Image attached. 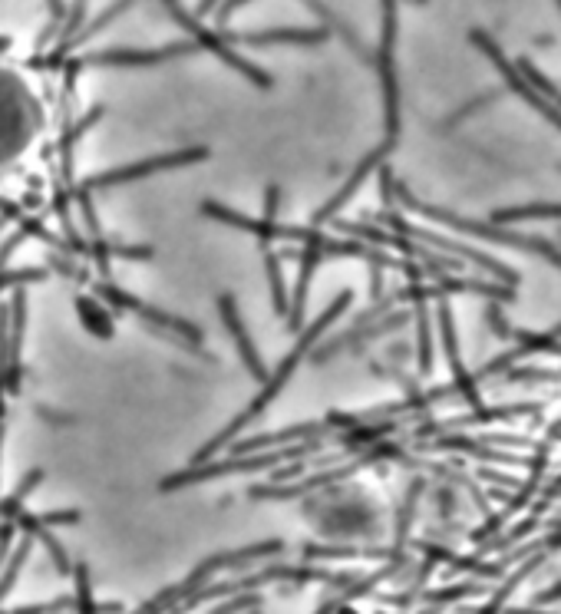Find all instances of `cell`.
<instances>
[{
    "label": "cell",
    "instance_id": "21",
    "mask_svg": "<svg viewBox=\"0 0 561 614\" xmlns=\"http://www.w3.org/2000/svg\"><path fill=\"white\" fill-rule=\"evenodd\" d=\"M50 278V268H20V271H0V291L20 288V284H40Z\"/></svg>",
    "mask_w": 561,
    "mask_h": 614
},
{
    "label": "cell",
    "instance_id": "18",
    "mask_svg": "<svg viewBox=\"0 0 561 614\" xmlns=\"http://www.w3.org/2000/svg\"><path fill=\"white\" fill-rule=\"evenodd\" d=\"M40 482H43V469H30V473L17 482V489L0 502V522H14L17 515L24 512V502L33 496V489H37Z\"/></svg>",
    "mask_w": 561,
    "mask_h": 614
},
{
    "label": "cell",
    "instance_id": "20",
    "mask_svg": "<svg viewBox=\"0 0 561 614\" xmlns=\"http://www.w3.org/2000/svg\"><path fill=\"white\" fill-rule=\"evenodd\" d=\"M73 575H76V595H73L76 614H96V601L90 595V568L80 562V565H73Z\"/></svg>",
    "mask_w": 561,
    "mask_h": 614
},
{
    "label": "cell",
    "instance_id": "11",
    "mask_svg": "<svg viewBox=\"0 0 561 614\" xmlns=\"http://www.w3.org/2000/svg\"><path fill=\"white\" fill-rule=\"evenodd\" d=\"M439 331H443V344H446V357H449V367L456 374V393L469 400V407L479 410V393H476V377L462 367L459 360V350H456V327H453V314H449V304H439Z\"/></svg>",
    "mask_w": 561,
    "mask_h": 614
},
{
    "label": "cell",
    "instance_id": "3",
    "mask_svg": "<svg viewBox=\"0 0 561 614\" xmlns=\"http://www.w3.org/2000/svg\"><path fill=\"white\" fill-rule=\"evenodd\" d=\"M93 294H96L99 301H106L109 307H116V311L139 314L142 321L152 327V331H162V341H169L172 347H179V350H185V354H195V357H202V360H212L202 347H198V344H202V327H198V324H189V321H182V317L162 311V307L146 304L142 298H136V294H129V291L119 288L113 278L96 281L93 284Z\"/></svg>",
    "mask_w": 561,
    "mask_h": 614
},
{
    "label": "cell",
    "instance_id": "2",
    "mask_svg": "<svg viewBox=\"0 0 561 614\" xmlns=\"http://www.w3.org/2000/svg\"><path fill=\"white\" fill-rule=\"evenodd\" d=\"M393 199L400 202L403 208H410L416 215H426L433 218V222H443L449 228H456L462 235H476V238H486L492 245H509V248H522L528 255L548 261V265H555L561 271V251L555 245H548L545 238H535V235H519V232H509V228H499V225H486V222H472V218H462V215H453V212H443V208H433V205H423L420 199H413L410 189H406L403 182L393 185Z\"/></svg>",
    "mask_w": 561,
    "mask_h": 614
},
{
    "label": "cell",
    "instance_id": "19",
    "mask_svg": "<svg viewBox=\"0 0 561 614\" xmlns=\"http://www.w3.org/2000/svg\"><path fill=\"white\" fill-rule=\"evenodd\" d=\"M30 548H33V535H30V532H24V539L17 542V552L10 555V562H7V568H4V575H0V601H4V598L10 595V588L17 585L20 568H24L27 555H30Z\"/></svg>",
    "mask_w": 561,
    "mask_h": 614
},
{
    "label": "cell",
    "instance_id": "25",
    "mask_svg": "<svg viewBox=\"0 0 561 614\" xmlns=\"http://www.w3.org/2000/svg\"><path fill=\"white\" fill-rule=\"evenodd\" d=\"M278 208H281V189H278V185H268V189H264L261 218H268V222H278Z\"/></svg>",
    "mask_w": 561,
    "mask_h": 614
},
{
    "label": "cell",
    "instance_id": "14",
    "mask_svg": "<svg viewBox=\"0 0 561 614\" xmlns=\"http://www.w3.org/2000/svg\"><path fill=\"white\" fill-rule=\"evenodd\" d=\"M76 317H80V324L93 337H99V341H113L116 324H113V317H109V307H103L96 298H90V294H80V298H76Z\"/></svg>",
    "mask_w": 561,
    "mask_h": 614
},
{
    "label": "cell",
    "instance_id": "4",
    "mask_svg": "<svg viewBox=\"0 0 561 614\" xmlns=\"http://www.w3.org/2000/svg\"><path fill=\"white\" fill-rule=\"evenodd\" d=\"M324 440H304L301 446H291V449H274V453H245L231 463H195L182 473H175L169 479L159 482L162 492H175L182 486H195V482H208V479H222V476H235V473H255V469H271L278 463H288V459H307L311 453H321Z\"/></svg>",
    "mask_w": 561,
    "mask_h": 614
},
{
    "label": "cell",
    "instance_id": "24",
    "mask_svg": "<svg viewBox=\"0 0 561 614\" xmlns=\"http://www.w3.org/2000/svg\"><path fill=\"white\" fill-rule=\"evenodd\" d=\"M24 241H27V232H24V225H20L17 232L10 235V238L4 241V245H0V271H7V261L14 258V251H17L20 245H24Z\"/></svg>",
    "mask_w": 561,
    "mask_h": 614
},
{
    "label": "cell",
    "instance_id": "1",
    "mask_svg": "<svg viewBox=\"0 0 561 614\" xmlns=\"http://www.w3.org/2000/svg\"><path fill=\"white\" fill-rule=\"evenodd\" d=\"M350 304H354V294H350V291H340L337 298L327 304V311H324L321 317H314V321H311V327H301V331H297V341H294V347L288 350V354H284L281 367L274 370V374H271L268 380H264V390L258 393L255 400L248 403V410H245V413H238L235 420H231V423L225 426V430L215 436V440H208V443H205L202 449H198V453L192 456V466H195V463H208V459H212V456L218 453V449H222V446H228V443L235 440V436H238L241 430H245V426H248L251 420H258V416H261L264 410H268L274 400H278V393L284 390V383H288V380H291V374H294V370L301 367V360H304L307 354H311V350H314V344L321 341L327 327L334 324L337 317L344 314Z\"/></svg>",
    "mask_w": 561,
    "mask_h": 614
},
{
    "label": "cell",
    "instance_id": "10",
    "mask_svg": "<svg viewBox=\"0 0 561 614\" xmlns=\"http://www.w3.org/2000/svg\"><path fill=\"white\" fill-rule=\"evenodd\" d=\"M218 311H222V321H225V327L231 331V341H235V347H238L241 364L248 367V374H251V377L264 383V380H268V370H264V364H261V354H258L255 341H251V334H248L245 321H241L238 301L231 298V294H218Z\"/></svg>",
    "mask_w": 561,
    "mask_h": 614
},
{
    "label": "cell",
    "instance_id": "13",
    "mask_svg": "<svg viewBox=\"0 0 561 614\" xmlns=\"http://www.w3.org/2000/svg\"><path fill=\"white\" fill-rule=\"evenodd\" d=\"M222 40L231 43H255V47H268V43H301V47H314V43L327 40V30H251V34H225Z\"/></svg>",
    "mask_w": 561,
    "mask_h": 614
},
{
    "label": "cell",
    "instance_id": "15",
    "mask_svg": "<svg viewBox=\"0 0 561 614\" xmlns=\"http://www.w3.org/2000/svg\"><path fill=\"white\" fill-rule=\"evenodd\" d=\"M99 116H103V106H93L90 113H86L80 123H76L70 133L63 136V142H60V172H63V182H66V185L73 182V149H76V142H80L86 133H90Z\"/></svg>",
    "mask_w": 561,
    "mask_h": 614
},
{
    "label": "cell",
    "instance_id": "28",
    "mask_svg": "<svg viewBox=\"0 0 561 614\" xmlns=\"http://www.w3.org/2000/svg\"><path fill=\"white\" fill-rule=\"evenodd\" d=\"M20 212H24V202H10V205H0V228H4L7 222H14V218H20Z\"/></svg>",
    "mask_w": 561,
    "mask_h": 614
},
{
    "label": "cell",
    "instance_id": "30",
    "mask_svg": "<svg viewBox=\"0 0 561 614\" xmlns=\"http://www.w3.org/2000/svg\"><path fill=\"white\" fill-rule=\"evenodd\" d=\"M558 598H561V581L548 588V591H542V595L535 598V605H552V601H558Z\"/></svg>",
    "mask_w": 561,
    "mask_h": 614
},
{
    "label": "cell",
    "instance_id": "9",
    "mask_svg": "<svg viewBox=\"0 0 561 614\" xmlns=\"http://www.w3.org/2000/svg\"><path fill=\"white\" fill-rule=\"evenodd\" d=\"M396 146V142H390V139H383L380 142V146L377 149H373L370 152V156L367 159H363L360 162V166L354 169V172H350V179L344 182V185H340V189L334 192V195H330V202L327 205H321V208H317V212H314V218H311V222L314 225H327V222H334V218H337V212H340V208H344L350 199H354V195H357V189H360V185L363 182H367L370 179V175L373 172H377L380 169V162L383 159H387V152Z\"/></svg>",
    "mask_w": 561,
    "mask_h": 614
},
{
    "label": "cell",
    "instance_id": "23",
    "mask_svg": "<svg viewBox=\"0 0 561 614\" xmlns=\"http://www.w3.org/2000/svg\"><path fill=\"white\" fill-rule=\"evenodd\" d=\"M50 271H57L63 278H73V281H90V271L73 265V261H66V258H57V255L50 258Z\"/></svg>",
    "mask_w": 561,
    "mask_h": 614
},
{
    "label": "cell",
    "instance_id": "12",
    "mask_svg": "<svg viewBox=\"0 0 561 614\" xmlns=\"http://www.w3.org/2000/svg\"><path fill=\"white\" fill-rule=\"evenodd\" d=\"M86 258L96 261V268H99L103 278H113V274H109V261H113V258L152 261V258H156V248H152V245H123V241H109L103 235H96L90 241V248H86Z\"/></svg>",
    "mask_w": 561,
    "mask_h": 614
},
{
    "label": "cell",
    "instance_id": "26",
    "mask_svg": "<svg viewBox=\"0 0 561 614\" xmlns=\"http://www.w3.org/2000/svg\"><path fill=\"white\" fill-rule=\"evenodd\" d=\"M509 380H538V383H558L561 374H552V370H512Z\"/></svg>",
    "mask_w": 561,
    "mask_h": 614
},
{
    "label": "cell",
    "instance_id": "29",
    "mask_svg": "<svg viewBox=\"0 0 561 614\" xmlns=\"http://www.w3.org/2000/svg\"><path fill=\"white\" fill-rule=\"evenodd\" d=\"M37 410L47 423H76V416H60L57 410H50V407H37Z\"/></svg>",
    "mask_w": 561,
    "mask_h": 614
},
{
    "label": "cell",
    "instance_id": "22",
    "mask_svg": "<svg viewBox=\"0 0 561 614\" xmlns=\"http://www.w3.org/2000/svg\"><path fill=\"white\" fill-rule=\"evenodd\" d=\"M482 585L476 581H462V585H453V588H439V591H426V601H433V605H446V601H456V598H469V595H482Z\"/></svg>",
    "mask_w": 561,
    "mask_h": 614
},
{
    "label": "cell",
    "instance_id": "17",
    "mask_svg": "<svg viewBox=\"0 0 561 614\" xmlns=\"http://www.w3.org/2000/svg\"><path fill=\"white\" fill-rule=\"evenodd\" d=\"M261 251H264V271H268V284H271V301H274V311L281 317L288 314V291H284V274H281V255L271 248V241H261Z\"/></svg>",
    "mask_w": 561,
    "mask_h": 614
},
{
    "label": "cell",
    "instance_id": "6",
    "mask_svg": "<svg viewBox=\"0 0 561 614\" xmlns=\"http://www.w3.org/2000/svg\"><path fill=\"white\" fill-rule=\"evenodd\" d=\"M195 43H172V47L162 50H103V53H90V57L73 60L70 76H66V86H73V76L86 70V67H156V63H169L179 60L185 53H195Z\"/></svg>",
    "mask_w": 561,
    "mask_h": 614
},
{
    "label": "cell",
    "instance_id": "27",
    "mask_svg": "<svg viewBox=\"0 0 561 614\" xmlns=\"http://www.w3.org/2000/svg\"><path fill=\"white\" fill-rule=\"evenodd\" d=\"M486 321H489V327L495 331V337H512V327H509V321H505V317H502L499 307H489V311H486Z\"/></svg>",
    "mask_w": 561,
    "mask_h": 614
},
{
    "label": "cell",
    "instance_id": "5",
    "mask_svg": "<svg viewBox=\"0 0 561 614\" xmlns=\"http://www.w3.org/2000/svg\"><path fill=\"white\" fill-rule=\"evenodd\" d=\"M208 156H212V149H205V146L165 152V156L129 162V166H119V169H109V172H96V175H90V179L80 182V189H86V192L116 189V185H129V182L149 179V175H162V172H175V169H182V166H195V162H205Z\"/></svg>",
    "mask_w": 561,
    "mask_h": 614
},
{
    "label": "cell",
    "instance_id": "7",
    "mask_svg": "<svg viewBox=\"0 0 561 614\" xmlns=\"http://www.w3.org/2000/svg\"><path fill=\"white\" fill-rule=\"evenodd\" d=\"M162 4L169 7L172 14H175V20H179V24H182V27L189 30V34L195 37V43H198V47H205V50L218 53V57H222V60L228 63V67H235V70H238L241 76H248V80L255 83L258 90H271V76H268V73H264V70H258L255 63H248V60L235 57V53L228 50V43H225L222 37H218V34H212V30H205L202 24H195V20H192L189 14H185V10L179 7V0H162Z\"/></svg>",
    "mask_w": 561,
    "mask_h": 614
},
{
    "label": "cell",
    "instance_id": "32",
    "mask_svg": "<svg viewBox=\"0 0 561 614\" xmlns=\"http://www.w3.org/2000/svg\"><path fill=\"white\" fill-rule=\"evenodd\" d=\"M548 334H552L555 341H561V324H555V327H552V331H548Z\"/></svg>",
    "mask_w": 561,
    "mask_h": 614
},
{
    "label": "cell",
    "instance_id": "16",
    "mask_svg": "<svg viewBox=\"0 0 561 614\" xmlns=\"http://www.w3.org/2000/svg\"><path fill=\"white\" fill-rule=\"evenodd\" d=\"M538 218H548V222H558L561 218V202H535V205H519V208H499L492 212L489 222L492 225H509V222H538Z\"/></svg>",
    "mask_w": 561,
    "mask_h": 614
},
{
    "label": "cell",
    "instance_id": "31",
    "mask_svg": "<svg viewBox=\"0 0 561 614\" xmlns=\"http://www.w3.org/2000/svg\"><path fill=\"white\" fill-rule=\"evenodd\" d=\"M499 614H542V611H519V608H505V611H499Z\"/></svg>",
    "mask_w": 561,
    "mask_h": 614
},
{
    "label": "cell",
    "instance_id": "8",
    "mask_svg": "<svg viewBox=\"0 0 561 614\" xmlns=\"http://www.w3.org/2000/svg\"><path fill=\"white\" fill-rule=\"evenodd\" d=\"M387 222H390L400 235H406V238L423 241V245L439 248V251H456V255L469 258V261H476V265H482L486 271H492L495 278H502V281H505V288H515V284H519V274H515L512 268H505L502 261H495V258H489V255H482V251H476V248H466V245H459V241H449V238H439V235H433V232H423V228H413L410 222H403L400 215H387Z\"/></svg>",
    "mask_w": 561,
    "mask_h": 614
}]
</instances>
